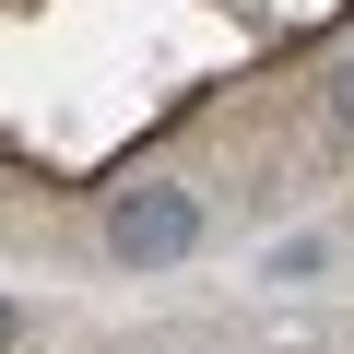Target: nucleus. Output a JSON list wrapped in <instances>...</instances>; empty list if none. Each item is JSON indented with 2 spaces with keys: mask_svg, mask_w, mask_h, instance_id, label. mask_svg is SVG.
Returning <instances> with one entry per match:
<instances>
[{
  "mask_svg": "<svg viewBox=\"0 0 354 354\" xmlns=\"http://www.w3.org/2000/svg\"><path fill=\"white\" fill-rule=\"evenodd\" d=\"M201 248V189H177V177H142V189L106 201V260L130 272H165V260H189Z\"/></svg>",
  "mask_w": 354,
  "mask_h": 354,
  "instance_id": "obj_1",
  "label": "nucleus"
},
{
  "mask_svg": "<svg viewBox=\"0 0 354 354\" xmlns=\"http://www.w3.org/2000/svg\"><path fill=\"white\" fill-rule=\"evenodd\" d=\"M330 118H342V130H354V48H342V59H330Z\"/></svg>",
  "mask_w": 354,
  "mask_h": 354,
  "instance_id": "obj_2",
  "label": "nucleus"
}]
</instances>
